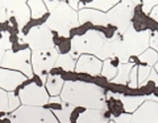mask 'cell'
I'll return each instance as SVG.
<instances>
[{"mask_svg": "<svg viewBox=\"0 0 158 123\" xmlns=\"http://www.w3.org/2000/svg\"><path fill=\"white\" fill-rule=\"evenodd\" d=\"M151 33L149 31L136 32L131 25L122 37L106 41L101 52L97 56L100 60L116 57L122 64L128 63L132 56H139L148 49Z\"/></svg>", "mask_w": 158, "mask_h": 123, "instance_id": "cell-1", "label": "cell"}, {"mask_svg": "<svg viewBox=\"0 0 158 123\" xmlns=\"http://www.w3.org/2000/svg\"><path fill=\"white\" fill-rule=\"evenodd\" d=\"M62 102L86 109L106 110V93L103 89L92 83L66 81L60 93Z\"/></svg>", "mask_w": 158, "mask_h": 123, "instance_id": "cell-2", "label": "cell"}, {"mask_svg": "<svg viewBox=\"0 0 158 123\" xmlns=\"http://www.w3.org/2000/svg\"><path fill=\"white\" fill-rule=\"evenodd\" d=\"M79 25L78 13L65 1H60L46 21V26L62 38H68L71 30L77 28Z\"/></svg>", "mask_w": 158, "mask_h": 123, "instance_id": "cell-3", "label": "cell"}, {"mask_svg": "<svg viewBox=\"0 0 158 123\" xmlns=\"http://www.w3.org/2000/svg\"><path fill=\"white\" fill-rule=\"evenodd\" d=\"M106 41L107 39L100 32L95 30H89L81 36H75L72 38L71 49L69 54L73 59L85 54L97 57L98 54L101 52Z\"/></svg>", "mask_w": 158, "mask_h": 123, "instance_id": "cell-4", "label": "cell"}, {"mask_svg": "<svg viewBox=\"0 0 158 123\" xmlns=\"http://www.w3.org/2000/svg\"><path fill=\"white\" fill-rule=\"evenodd\" d=\"M10 123H58L53 112L41 106L22 105L9 116Z\"/></svg>", "mask_w": 158, "mask_h": 123, "instance_id": "cell-5", "label": "cell"}, {"mask_svg": "<svg viewBox=\"0 0 158 123\" xmlns=\"http://www.w3.org/2000/svg\"><path fill=\"white\" fill-rule=\"evenodd\" d=\"M138 1H120L106 13L108 25L116 27L118 33L123 34L128 27L135 14V8Z\"/></svg>", "mask_w": 158, "mask_h": 123, "instance_id": "cell-6", "label": "cell"}, {"mask_svg": "<svg viewBox=\"0 0 158 123\" xmlns=\"http://www.w3.org/2000/svg\"><path fill=\"white\" fill-rule=\"evenodd\" d=\"M18 37L19 43H28L30 49L33 51L54 47L52 33L46 24L31 28L26 36L20 32Z\"/></svg>", "mask_w": 158, "mask_h": 123, "instance_id": "cell-7", "label": "cell"}, {"mask_svg": "<svg viewBox=\"0 0 158 123\" xmlns=\"http://www.w3.org/2000/svg\"><path fill=\"white\" fill-rule=\"evenodd\" d=\"M56 47L42 49L32 52V67L33 72L38 75L43 83L47 82L48 74L56 66V62L58 58Z\"/></svg>", "mask_w": 158, "mask_h": 123, "instance_id": "cell-8", "label": "cell"}, {"mask_svg": "<svg viewBox=\"0 0 158 123\" xmlns=\"http://www.w3.org/2000/svg\"><path fill=\"white\" fill-rule=\"evenodd\" d=\"M1 66L5 69L18 70L23 73L27 78L31 79L33 77L31 49L26 48L17 52H13L12 49L6 51Z\"/></svg>", "mask_w": 158, "mask_h": 123, "instance_id": "cell-9", "label": "cell"}, {"mask_svg": "<svg viewBox=\"0 0 158 123\" xmlns=\"http://www.w3.org/2000/svg\"><path fill=\"white\" fill-rule=\"evenodd\" d=\"M19 98L26 106H43L49 101L48 91L43 86L31 83L19 91Z\"/></svg>", "mask_w": 158, "mask_h": 123, "instance_id": "cell-10", "label": "cell"}, {"mask_svg": "<svg viewBox=\"0 0 158 123\" xmlns=\"http://www.w3.org/2000/svg\"><path fill=\"white\" fill-rule=\"evenodd\" d=\"M3 6L6 8L7 18L14 17L18 24L19 31L26 26L31 19V10H30L27 1H0Z\"/></svg>", "mask_w": 158, "mask_h": 123, "instance_id": "cell-11", "label": "cell"}, {"mask_svg": "<svg viewBox=\"0 0 158 123\" xmlns=\"http://www.w3.org/2000/svg\"><path fill=\"white\" fill-rule=\"evenodd\" d=\"M131 123H158V102L146 100L132 113Z\"/></svg>", "mask_w": 158, "mask_h": 123, "instance_id": "cell-12", "label": "cell"}, {"mask_svg": "<svg viewBox=\"0 0 158 123\" xmlns=\"http://www.w3.org/2000/svg\"><path fill=\"white\" fill-rule=\"evenodd\" d=\"M27 79L24 74L20 72L5 68L0 69V89L4 91L13 92L17 87L27 81Z\"/></svg>", "mask_w": 158, "mask_h": 123, "instance_id": "cell-13", "label": "cell"}, {"mask_svg": "<svg viewBox=\"0 0 158 123\" xmlns=\"http://www.w3.org/2000/svg\"><path fill=\"white\" fill-rule=\"evenodd\" d=\"M103 62L94 55H81L76 62L75 71L77 73H86L91 76L100 75Z\"/></svg>", "mask_w": 158, "mask_h": 123, "instance_id": "cell-14", "label": "cell"}, {"mask_svg": "<svg viewBox=\"0 0 158 123\" xmlns=\"http://www.w3.org/2000/svg\"><path fill=\"white\" fill-rule=\"evenodd\" d=\"M78 19L80 25L90 22L94 26H108L106 13L90 8L81 9L78 12Z\"/></svg>", "mask_w": 158, "mask_h": 123, "instance_id": "cell-15", "label": "cell"}, {"mask_svg": "<svg viewBox=\"0 0 158 123\" xmlns=\"http://www.w3.org/2000/svg\"><path fill=\"white\" fill-rule=\"evenodd\" d=\"M106 110L86 109L78 116L76 123H109Z\"/></svg>", "mask_w": 158, "mask_h": 123, "instance_id": "cell-16", "label": "cell"}, {"mask_svg": "<svg viewBox=\"0 0 158 123\" xmlns=\"http://www.w3.org/2000/svg\"><path fill=\"white\" fill-rule=\"evenodd\" d=\"M123 106L127 113L135 112L146 101L145 96H120Z\"/></svg>", "mask_w": 158, "mask_h": 123, "instance_id": "cell-17", "label": "cell"}, {"mask_svg": "<svg viewBox=\"0 0 158 123\" xmlns=\"http://www.w3.org/2000/svg\"><path fill=\"white\" fill-rule=\"evenodd\" d=\"M64 83L65 82L60 75H48L46 82V88L52 97H57L59 93H61Z\"/></svg>", "mask_w": 158, "mask_h": 123, "instance_id": "cell-18", "label": "cell"}, {"mask_svg": "<svg viewBox=\"0 0 158 123\" xmlns=\"http://www.w3.org/2000/svg\"><path fill=\"white\" fill-rule=\"evenodd\" d=\"M132 68V63L120 64V66L118 67L117 76L111 82L114 84H120V85H127V84H128V81H130V74Z\"/></svg>", "mask_w": 158, "mask_h": 123, "instance_id": "cell-19", "label": "cell"}, {"mask_svg": "<svg viewBox=\"0 0 158 123\" xmlns=\"http://www.w3.org/2000/svg\"><path fill=\"white\" fill-rule=\"evenodd\" d=\"M120 2V1H97V0H94V1H90V2H85V3H79V6H83L85 5L88 8L90 9H94V10H98V11H101L103 13H107L110 10L116 6V5Z\"/></svg>", "mask_w": 158, "mask_h": 123, "instance_id": "cell-20", "label": "cell"}, {"mask_svg": "<svg viewBox=\"0 0 158 123\" xmlns=\"http://www.w3.org/2000/svg\"><path fill=\"white\" fill-rule=\"evenodd\" d=\"M54 67L61 68L64 71H67V72H72V71H75L76 63L69 53L59 54Z\"/></svg>", "mask_w": 158, "mask_h": 123, "instance_id": "cell-21", "label": "cell"}, {"mask_svg": "<svg viewBox=\"0 0 158 123\" xmlns=\"http://www.w3.org/2000/svg\"><path fill=\"white\" fill-rule=\"evenodd\" d=\"M74 107L75 106L63 102L61 109H54L52 112L60 123H71L70 116H71V112L74 110Z\"/></svg>", "mask_w": 158, "mask_h": 123, "instance_id": "cell-22", "label": "cell"}, {"mask_svg": "<svg viewBox=\"0 0 158 123\" xmlns=\"http://www.w3.org/2000/svg\"><path fill=\"white\" fill-rule=\"evenodd\" d=\"M28 6L31 10V16L33 19H40L48 12V9L44 1H38V0H30L27 1Z\"/></svg>", "mask_w": 158, "mask_h": 123, "instance_id": "cell-23", "label": "cell"}, {"mask_svg": "<svg viewBox=\"0 0 158 123\" xmlns=\"http://www.w3.org/2000/svg\"><path fill=\"white\" fill-rule=\"evenodd\" d=\"M138 59H139L140 62L146 64L149 67L155 66L158 62V52L152 48H148L141 55L138 56Z\"/></svg>", "mask_w": 158, "mask_h": 123, "instance_id": "cell-24", "label": "cell"}, {"mask_svg": "<svg viewBox=\"0 0 158 123\" xmlns=\"http://www.w3.org/2000/svg\"><path fill=\"white\" fill-rule=\"evenodd\" d=\"M101 74H102V76H104L107 80H109L110 82L117 76L118 67L116 65H114L112 59H107V60H105L103 62Z\"/></svg>", "mask_w": 158, "mask_h": 123, "instance_id": "cell-25", "label": "cell"}, {"mask_svg": "<svg viewBox=\"0 0 158 123\" xmlns=\"http://www.w3.org/2000/svg\"><path fill=\"white\" fill-rule=\"evenodd\" d=\"M151 67L149 66H139L138 67V87H142L145 85L148 78L151 73Z\"/></svg>", "mask_w": 158, "mask_h": 123, "instance_id": "cell-26", "label": "cell"}, {"mask_svg": "<svg viewBox=\"0 0 158 123\" xmlns=\"http://www.w3.org/2000/svg\"><path fill=\"white\" fill-rule=\"evenodd\" d=\"M0 36V48L3 50H11L12 42H10V33L8 31H2Z\"/></svg>", "mask_w": 158, "mask_h": 123, "instance_id": "cell-27", "label": "cell"}, {"mask_svg": "<svg viewBox=\"0 0 158 123\" xmlns=\"http://www.w3.org/2000/svg\"><path fill=\"white\" fill-rule=\"evenodd\" d=\"M9 103H8V93L6 91L0 89V112H8Z\"/></svg>", "mask_w": 158, "mask_h": 123, "instance_id": "cell-28", "label": "cell"}, {"mask_svg": "<svg viewBox=\"0 0 158 123\" xmlns=\"http://www.w3.org/2000/svg\"><path fill=\"white\" fill-rule=\"evenodd\" d=\"M20 98L13 93V92L8 93V103H9V111H15L20 107Z\"/></svg>", "mask_w": 158, "mask_h": 123, "instance_id": "cell-29", "label": "cell"}, {"mask_svg": "<svg viewBox=\"0 0 158 123\" xmlns=\"http://www.w3.org/2000/svg\"><path fill=\"white\" fill-rule=\"evenodd\" d=\"M138 67L133 66L130 74V81H128V87L131 89H135L138 87Z\"/></svg>", "mask_w": 158, "mask_h": 123, "instance_id": "cell-30", "label": "cell"}, {"mask_svg": "<svg viewBox=\"0 0 158 123\" xmlns=\"http://www.w3.org/2000/svg\"><path fill=\"white\" fill-rule=\"evenodd\" d=\"M131 117H132V114L123 113V114H121L120 116L114 118V122L115 123H131Z\"/></svg>", "mask_w": 158, "mask_h": 123, "instance_id": "cell-31", "label": "cell"}, {"mask_svg": "<svg viewBox=\"0 0 158 123\" xmlns=\"http://www.w3.org/2000/svg\"><path fill=\"white\" fill-rule=\"evenodd\" d=\"M149 46L152 49H154L155 51L158 52V32L152 33L150 34V39H149Z\"/></svg>", "mask_w": 158, "mask_h": 123, "instance_id": "cell-32", "label": "cell"}, {"mask_svg": "<svg viewBox=\"0 0 158 123\" xmlns=\"http://www.w3.org/2000/svg\"><path fill=\"white\" fill-rule=\"evenodd\" d=\"M158 5V1H143V11L146 14H150L152 9Z\"/></svg>", "mask_w": 158, "mask_h": 123, "instance_id": "cell-33", "label": "cell"}, {"mask_svg": "<svg viewBox=\"0 0 158 123\" xmlns=\"http://www.w3.org/2000/svg\"><path fill=\"white\" fill-rule=\"evenodd\" d=\"M59 3H60V1H44V4H46L48 11H49V12L53 11V10L58 6Z\"/></svg>", "mask_w": 158, "mask_h": 123, "instance_id": "cell-34", "label": "cell"}, {"mask_svg": "<svg viewBox=\"0 0 158 123\" xmlns=\"http://www.w3.org/2000/svg\"><path fill=\"white\" fill-rule=\"evenodd\" d=\"M148 81H152V82H154L155 86H156V87H158V73L156 72L155 69H153V68L151 69L150 76H149V78H148L147 82H148Z\"/></svg>", "mask_w": 158, "mask_h": 123, "instance_id": "cell-35", "label": "cell"}, {"mask_svg": "<svg viewBox=\"0 0 158 123\" xmlns=\"http://www.w3.org/2000/svg\"><path fill=\"white\" fill-rule=\"evenodd\" d=\"M1 3V2H0ZM7 13H6V8H5L3 5L1 4V7H0V23H5L7 21Z\"/></svg>", "mask_w": 158, "mask_h": 123, "instance_id": "cell-36", "label": "cell"}, {"mask_svg": "<svg viewBox=\"0 0 158 123\" xmlns=\"http://www.w3.org/2000/svg\"><path fill=\"white\" fill-rule=\"evenodd\" d=\"M149 16H150V18H151V19L154 20V21L158 22V5L152 9V11L150 12Z\"/></svg>", "mask_w": 158, "mask_h": 123, "instance_id": "cell-37", "label": "cell"}, {"mask_svg": "<svg viewBox=\"0 0 158 123\" xmlns=\"http://www.w3.org/2000/svg\"><path fill=\"white\" fill-rule=\"evenodd\" d=\"M51 103H58V105H60V103L62 102L60 97H49V101Z\"/></svg>", "mask_w": 158, "mask_h": 123, "instance_id": "cell-38", "label": "cell"}, {"mask_svg": "<svg viewBox=\"0 0 158 123\" xmlns=\"http://www.w3.org/2000/svg\"><path fill=\"white\" fill-rule=\"evenodd\" d=\"M80 3V1H76V0H74V1H68V5L70 6L73 10H76L78 9V5Z\"/></svg>", "mask_w": 158, "mask_h": 123, "instance_id": "cell-39", "label": "cell"}, {"mask_svg": "<svg viewBox=\"0 0 158 123\" xmlns=\"http://www.w3.org/2000/svg\"><path fill=\"white\" fill-rule=\"evenodd\" d=\"M145 97H146V100L154 101L158 102V97H155V96H145Z\"/></svg>", "mask_w": 158, "mask_h": 123, "instance_id": "cell-40", "label": "cell"}, {"mask_svg": "<svg viewBox=\"0 0 158 123\" xmlns=\"http://www.w3.org/2000/svg\"><path fill=\"white\" fill-rule=\"evenodd\" d=\"M5 52H6V51L0 48V66H1V63H2V60H3V57L5 55Z\"/></svg>", "mask_w": 158, "mask_h": 123, "instance_id": "cell-41", "label": "cell"}, {"mask_svg": "<svg viewBox=\"0 0 158 123\" xmlns=\"http://www.w3.org/2000/svg\"><path fill=\"white\" fill-rule=\"evenodd\" d=\"M154 69H155V70H156V72L158 73V62L156 63V65H155V68H154Z\"/></svg>", "mask_w": 158, "mask_h": 123, "instance_id": "cell-42", "label": "cell"}, {"mask_svg": "<svg viewBox=\"0 0 158 123\" xmlns=\"http://www.w3.org/2000/svg\"><path fill=\"white\" fill-rule=\"evenodd\" d=\"M109 123H115V122H114V120H111V121L109 122Z\"/></svg>", "mask_w": 158, "mask_h": 123, "instance_id": "cell-43", "label": "cell"}, {"mask_svg": "<svg viewBox=\"0 0 158 123\" xmlns=\"http://www.w3.org/2000/svg\"><path fill=\"white\" fill-rule=\"evenodd\" d=\"M0 7H1V3H0Z\"/></svg>", "mask_w": 158, "mask_h": 123, "instance_id": "cell-44", "label": "cell"}]
</instances>
